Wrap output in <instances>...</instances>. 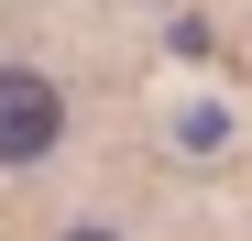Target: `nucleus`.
I'll return each mask as SVG.
<instances>
[{
  "mask_svg": "<svg viewBox=\"0 0 252 241\" xmlns=\"http://www.w3.org/2000/svg\"><path fill=\"white\" fill-rule=\"evenodd\" d=\"M55 143H66V88L44 66H0V176L44 165Z\"/></svg>",
  "mask_w": 252,
  "mask_h": 241,
  "instance_id": "nucleus-1",
  "label": "nucleus"
},
{
  "mask_svg": "<svg viewBox=\"0 0 252 241\" xmlns=\"http://www.w3.org/2000/svg\"><path fill=\"white\" fill-rule=\"evenodd\" d=\"M55 241H121V230H110V219H77V230H55Z\"/></svg>",
  "mask_w": 252,
  "mask_h": 241,
  "instance_id": "nucleus-2",
  "label": "nucleus"
}]
</instances>
